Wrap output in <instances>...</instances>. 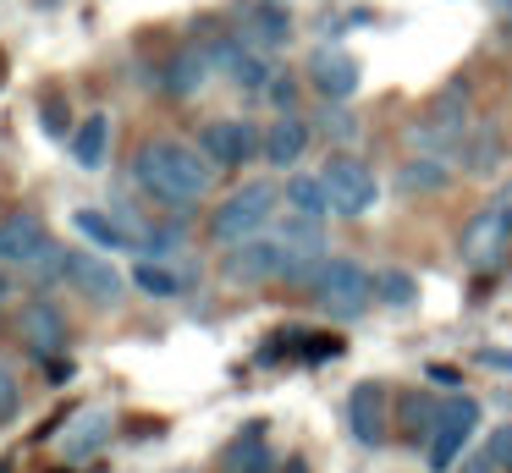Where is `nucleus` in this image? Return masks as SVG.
<instances>
[{
	"instance_id": "1",
	"label": "nucleus",
	"mask_w": 512,
	"mask_h": 473,
	"mask_svg": "<svg viewBox=\"0 0 512 473\" xmlns=\"http://www.w3.org/2000/svg\"><path fill=\"white\" fill-rule=\"evenodd\" d=\"M133 176H138V187H144V193L160 198V204L188 209V204H199V198L210 193L215 165L204 160L199 143L149 138V143H138V154H133Z\"/></svg>"
},
{
	"instance_id": "2",
	"label": "nucleus",
	"mask_w": 512,
	"mask_h": 473,
	"mask_svg": "<svg viewBox=\"0 0 512 473\" xmlns=\"http://www.w3.org/2000/svg\"><path fill=\"white\" fill-rule=\"evenodd\" d=\"M309 286H314V303L331 319H364L369 303H375V275L358 259H347V253H331Z\"/></svg>"
},
{
	"instance_id": "3",
	"label": "nucleus",
	"mask_w": 512,
	"mask_h": 473,
	"mask_svg": "<svg viewBox=\"0 0 512 473\" xmlns=\"http://www.w3.org/2000/svg\"><path fill=\"white\" fill-rule=\"evenodd\" d=\"M276 204H281V193H276L270 182H243V187H237V193L210 215V237L226 242V248H237V242L259 237V231H270V220H276Z\"/></svg>"
},
{
	"instance_id": "4",
	"label": "nucleus",
	"mask_w": 512,
	"mask_h": 473,
	"mask_svg": "<svg viewBox=\"0 0 512 473\" xmlns=\"http://www.w3.org/2000/svg\"><path fill=\"white\" fill-rule=\"evenodd\" d=\"M320 182H325V193H331V215H342V220H364L380 198V182H375V171H369V160H358L353 149L325 154Z\"/></svg>"
},
{
	"instance_id": "5",
	"label": "nucleus",
	"mask_w": 512,
	"mask_h": 473,
	"mask_svg": "<svg viewBox=\"0 0 512 473\" xmlns=\"http://www.w3.org/2000/svg\"><path fill=\"white\" fill-rule=\"evenodd\" d=\"M474 435H479V402H474V396H446V402H441V424H435L430 446H424V451H430V468L435 473L457 468Z\"/></svg>"
},
{
	"instance_id": "6",
	"label": "nucleus",
	"mask_w": 512,
	"mask_h": 473,
	"mask_svg": "<svg viewBox=\"0 0 512 473\" xmlns=\"http://www.w3.org/2000/svg\"><path fill=\"white\" fill-rule=\"evenodd\" d=\"M259 127L254 121H237V116H215L199 127V149L210 165H221V171H237V165H248L259 154Z\"/></svg>"
},
{
	"instance_id": "7",
	"label": "nucleus",
	"mask_w": 512,
	"mask_h": 473,
	"mask_svg": "<svg viewBox=\"0 0 512 473\" xmlns=\"http://www.w3.org/2000/svg\"><path fill=\"white\" fill-rule=\"evenodd\" d=\"M309 83L325 105H347V99L358 94V83H364V66H358V55L342 50V44H320V50L309 55Z\"/></svg>"
},
{
	"instance_id": "8",
	"label": "nucleus",
	"mask_w": 512,
	"mask_h": 473,
	"mask_svg": "<svg viewBox=\"0 0 512 473\" xmlns=\"http://www.w3.org/2000/svg\"><path fill=\"white\" fill-rule=\"evenodd\" d=\"M17 336H23V347L34 352L39 363H50V358H61L67 352V314H61L50 297H34V303H23L17 308Z\"/></svg>"
},
{
	"instance_id": "9",
	"label": "nucleus",
	"mask_w": 512,
	"mask_h": 473,
	"mask_svg": "<svg viewBox=\"0 0 512 473\" xmlns=\"http://www.w3.org/2000/svg\"><path fill=\"white\" fill-rule=\"evenodd\" d=\"M507 237H512V215L496 204H485L463 226V264L468 270H496V264L507 259Z\"/></svg>"
},
{
	"instance_id": "10",
	"label": "nucleus",
	"mask_w": 512,
	"mask_h": 473,
	"mask_svg": "<svg viewBox=\"0 0 512 473\" xmlns=\"http://www.w3.org/2000/svg\"><path fill=\"white\" fill-rule=\"evenodd\" d=\"M204 50H210V66H221L226 83L243 88V94H265L270 77H276L270 55L254 50V44H243V39H215V44H204Z\"/></svg>"
},
{
	"instance_id": "11",
	"label": "nucleus",
	"mask_w": 512,
	"mask_h": 473,
	"mask_svg": "<svg viewBox=\"0 0 512 473\" xmlns=\"http://www.w3.org/2000/svg\"><path fill=\"white\" fill-rule=\"evenodd\" d=\"M45 248H50V231H45V220H39V215H28V209L0 215V264L28 270V264H34Z\"/></svg>"
},
{
	"instance_id": "12",
	"label": "nucleus",
	"mask_w": 512,
	"mask_h": 473,
	"mask_svg": "<svg viewBox=\"0 0 512 473\" xmlns=\"http://www.w3.org/2000/svg\"><path fill=\"white\" fill-rule=\"evenodd\" d=\"M210 50L204 44H177L166 61V72H160V88H166L171 99H199L204 88H210Z\"/></svg>"
},
{
	"instance_id": "13",
	"label": "nucleus",
	"mask_w": 512,
	"mask_h": 473,
	"mask_svg": "<svg viewBox=\"0 0 512 473\" xmlns=\"http://www.w3.org/2000/svg\"><path fill=\"white\" fill-rule=\"evenodd\" d=\"M347 424H353L358 446H380L386 440V385H375V380L353 385V396H347Z\"/></svg>"
},
{
	"instance_id": "14",
	"label": "nucleus",
	"mask_w": 512,
	"mask_h": 473,
	"mask_svg": "<svg viewBox=\"0 0 512 473\" xmlns=\"http://www.w3.org/2000/svg\"><path fill=\"white\" fill-rule=\"evenodd\" d=\"M309 132H314V127H309L303 116L281 110V116L265 127V143H259V154H265V160L276 165V171H292V165L303 160V149H309Z\"/></svg>"
},
{
	"instance_id": "15",
	"label": "nucleus",
	"mask_w": 512,
	"mask_h": 473,
	"mask_svg": "<svg viewBox=\"0 0 512 473\" xmlns=\"http://www.w3.org/2000/svg\"><path fill=\"white\" fill-rule=\"evenodd\" d=\"M67 281L78 286L83 297H89V303H116V297H122V275H116V264L111 259H94V253H72V264H67Z\"/></svg>"
},
{
	"instance_id": "16",
	"label": "nucleus",
	"mask_w": 512,
	"mask_h": 473,
	"mask_svg": "<svg viewBox=\"0 0 512 473\" xmlns=\"http://www.w3.org/2000/svg\"><path fill=\"white\" fill-rule=\"evenodd\" d=\"M292 39V11L281 0H254L248 6V44L254 50H281Z\"/></svg>"
},
{
	"instance_id": "17",
	"label": "nucleus",
	"mask_w": 512,
	"mask_h": 473,
	"mask_svg": "<svg viewBox=\"0 0 512 473\" xmlns=\"http://www.w3.org/2000/svg\"><path fill=\"white\" fill-rule=\"evenodd\" d=\"M105 440H111V418H105V413H78V418H67L61 457H67V462H89Z\"/></svg>"
},
{
	"instance_id": "18",
	"label": "nucleus",
	"mask_w": 512,
	"mask_h": 473,
	"mask_svg": "<svg viewBox=\"0 0 512 473\" xmlns=\"http://www.w3.org/2000/svg\"><path fill=\"white\" fill-rule=\"evenodd\" d=\"M452 160L446 154H413V160H402L397 171V187L402 193H441V187H452Z\"/></svg>"
},
{
	"instance_id": "19",
	"label": "nucleus",
	"mask_w": 512,
	"mask_h": 473,
	"mask_svg": "<svg viewBox=\"0 0 512 473\" xmlns=\"http://www.w3.org/2000/svg\"><path fill=\"white\" fill-rule=\"evenodd\" d=\"M226 473H270V446H265V424L237 429V440L221 451Z\"/></svg>"
},
{
	"instance_id": "20",
	"label": "nucleus",
	"mask_w": 512,
	"mask_h": 473,
	"mask_svg": "<svg viewBox=\"0 0 512 473\" xmlns=\"http://www.w3.org/2000/svg\"><path fill=\"white\" fill-rule=\"evenodd\" d=\"M67 143H72V160H78L83 171H100L105 154H111V116H89V121H78Z\"/></svg>"
},
{
	"instance_id": "21",
	"label": "nucleus",
	"mask_w": 512,
	"mask_h": 473,
	"mask_svg": "<svg viewBox=\"0 0 512 473\" xmlns=\"http://www.w3.org/2000/svg\"><path fill=\"white\" fill-rule=\"evenodd\" d=\"M72 226H78V237L83 242H94V248H105V253H122V248H138V237L127 226H116L105 209H78L72 215Z\"/></svg>"
},
{
	"instance_id": "22",
	"label": "nucleus",
	"mask_w": 512,
	"mask_h": 473,
	"mask_svg": "<svg viewBox=\"0 0 512 473\" xmlns=\"http://www.w3.org/2000/svg\"><path fill=\"white\" fill-rule=\"evenodd\" d=\"M287 209L292 215H309V220H331V193H325L320 176H287Z\"/></svg>"
},
{
	"instance_id": "23",
	"label": "nucleus",
	"mask_w": 512,
	"mask_h": 473,
	"mask_svg": "<svg viewBox=\"0 0 512 473\" xmlns=\"http://www.w3.org/2000/svg\"><path fill=\"white\" fill-rule=\"evenodd\" d=\"M496 160H501V127L496 121H479V127H468V138H463V165L468 171H496Z\"/></svg>"
},
{
	"instance_id": "24",
	"label": "nucleus",
	"mask_w": 512,
	"mask_h": 473,
	"mask_svg": "<svg viewBox=\"0 0 512 473\" xmlns=\"http://www.w3.org/2000/svg\"><path fill=\"white\" fill-rule=\"evenodd\" d=\"M435 424H441V402H435L430 391H413V396H402V429H408V440L413 446H430V435H435Z\"/></svg>"
},
{
	"instance_id": "25",
	"label": "nucleus",
	"mask_w": 512,
	"mask_h": 473,
	"mask_svg": "<svg viewBox=\"0 0 512 473\" xmlns=\"http://www.w3.org/2000/svg\"><path fill=\"white\" fill-rule=\"evenodd\" d=\"M133 286H138V292H149V297H177L182 292V275L171 270L166 259H138L133 264Z\"/></svg>"
},
{
	"instance_id": "26",
	"label": "nucleus",
	"mask_w": 512,
	"mask_h": 473,
	"mask_svg": "<svg viewBox=\"0 0 512 473\" xmlns=\"http://www.w3.org/2000/svg\"><path fill=\"white\" fill-rule=\"evenodd\" d=\"M375 297H380L386 308H413V303H419V275H408V270L375 275Z\"/></svg>"
},
{
	"instance_id": "27",
	"label": "nucleus",
	"mask_w": 512,
	"mask_h": 473,
	"mask_svg": "<svg viewBox=\"0 0 512 473\" xmlns=\"http://www.w3.org/2000/svg\"><path fill=\"white\" fill-rule=\"evenodd\" d=\"M39 127H45V138H72V105H67V94H45L39 99Z\"/></svg>"
},
{
	"instance_id": "28",
	"label": "nucleus",
	"mask_w": 512,
	"mask_h": 473,
	"mask_svg": "<svg viewBox=\"0 0 512 473\" xmlns=\"http://www.w3.org/2000/svg\"><path fill=\"white\" fill-rule=\"evenodd\" d=\"M67 264H72V253H67V248H56V242H50V248L39 253L34 264H28V270H34V281H67Z\"/></svg>"
},
{
	"instance_id": "29",
	"label": "nucleus",
	"mask_w": 512,
	"mask_h": 473,
	"mask_svg": "<svg viewBox=\"0 0 512 473\" xmlns=\"http://www.w3.org/2000/svg\"><path fill=\"white\" fill-rule=\"evenodd\" d=\"M320 132H325V138H336V143H353V138H358V121L347 116V110H325V116H320Z\"/></svg>"
},
{
	"instance_id": "30",
	"label": "nucleus",
	"mask_w": 512,
	"mask_h": 473,
	"mask_svg": "<svg viewBox=\"0 0 512 473\" xmlns=\"http://www.w3.org/2000/svg\"><path fill=\"white\" fill-rule=\"evenodd\" d=\"M303 358H309V363L342 358V336H303Z\"/></svg>"
},
{
	"instance_id": "31",
	"label": "nucleus",
	"mask_w": 512,
	"mask_h": 473,
	"mask_svg": "<svg viewBox=\"0 0 512 473\" xmlns=\"http://www.w3.org/2000/svg\"><path fill=\"white\" fill-rule=\"evenodd\" d=\"M17 407H23V391H17L12 369H0V424H6V418H17Z\"/></svg>"
},
{
	"instance_id": "32",
	"label": "nucleus",
	"mask_w": 512,
	"mask_h": 473,
	"mask_svg": "<svg viewBox=\"0 0 512 473\" xmlns=\"http://www.w3.org/2000/svg\"><path fill=\"white\" fill-rule=\"evenodd\" d=\"M490 457H496V468H507L512 473V424H501V429H490Z\"/></svg>"
},
{
	"instance_id": "33",
	"label": "nucleus",
	"mask_w": 512,
	"mask_h": 473,
	"mask_svg": "<svg viewBox=\"0 0 512 473\" xmlns=\"http://www.w3.org/2000/svg\"><path fill=\"white\" fill-rule=\"evenodd\" d=\"M265 94H270V105H276V110H292V99H298V83H292V77H270V88H265Z\"/></svg>"
},
{
	"instance_id": "34",
	"label": "nucleus",
	"mask_w": 512,
	"mask_h": 473,
	"mask_svg": "<svg viewBox=\"0 0 512 473\" xmlns=\"http://www.w3.org/2000/svg\"><path fill=\"white\" fill-rule=\"evenodd\" d=\"M474 363H485V369L512 374V352H507V347H479V352H474Z\"/></svg>"
},
{
	"instance_id": "35",
	"label": "nucleus",
	"mask_w": 512,
	"mask_h": 473,
	"mask_svg": "<svg viewBox=\"0 0 512 473\" xmlns=\"http://www.w3.org/2000/svg\"><path fill=\"white\" fill-rule=\"evenodd\" d=\"M424 374H430L435 385H452V391H457V385H463V374H457V369H446V363H430V369H424Z\"/></svg>"
},
{
	"instance_id": "36",
	"label": "nucleus",
	"mask_w": 512,
	"mask_h": 473,
	"mask_svg": "<svg viewBox=\"0 0 512 473\" xmlns=\"http://www.w3.org/2000/svg\"><path fill=\"white\" fill-rule=\"evenodd\" d=\"M457 473H496V457L485 451V457H474V462H457Z\"/></svg>"
},
{
	"instance_id": "37",
	"label": "nucleus",
	"mask_w": 512,
	"mask_h": 473,
	"mask_svg": "<svg viewBox=\"0 0 512 473\" xmlns=\"http://www.w3.org/2000/svg\"><path fill=\"white\" fill-rule=\"evenodd\" d=\"M496 209H507V215H512V182H507V187H501V193H496Z\"/></svg>"
},
{
	"instance_id": "38",
	"label": "nucleus",
	"mask_w": 512,
	"mask_h": 473,
	"mask_svg": "<svg viewBox=\"0 0 512 473\" xmlns=\"http://www.w3.org/2000/svg\"><path fill=\"white\" fill-rule=\"evenodd\" d=\"M6 297H12V281H6V264H0V303H6Z\"/></svg>"
},
{
	"instance_id": "39",
	"label": "nucleus",
	"mask_w": 512,
	"mask_h": 473,
	"mask_svg": "<svg viewBox=\"0 0 512 473\" xmlns=\"http://www.w3.org/2000/svg\"><path fill=\"white\" fill-rule=\"evenodd\" d=\"M496 11H512V0H496Z\"/></svg>"
},
{
	"instance_id": "40",
	"label": "nucleus",
	"mask_w": 512,
	"mask_h": 473,
	"mask_svg": "<svg viewBox=\"0 0 512 473\" xmlns=\"http://www.w3.org/2000/svg\"><path fill=\"white\" fill-rule=\"evenodd\" d=\"M0 473H6V462H0Z\"/></svg>"
}]
</instances>
